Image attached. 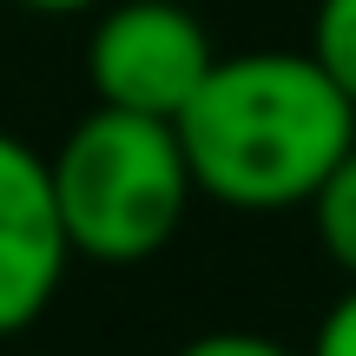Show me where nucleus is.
Returning a JSON list of instances; mask_svg holds the SVG:
<instances>
[{"mask_svg": "<svg viewBox=\"0 0 356 356\" xmlns=\"http://www.w3.org/2000/svg\"><path fill=\"white\" fill-rule=\"evenodd\" d=\"M191 185L231 211H291L356 145V106L317 53H218L172 119Z\"/></svg>", "mask_w": 356, "mask_h": 356, "instance_id": "nucleus-1", "label": "nucleus"}, {"mask_svg": "<svg viewBox=\"0 0 356 356\" xmlns=\"http://www.w3.org/2000/svg\"><path fill=\"white\" fill-rule=\"evenodd\" d=\"M47 178L66 251L92 264L159 257L185 225V204L198 198L172 119L119 113V106H92L47 159Z\"/></svg>", "mask_w": 356, "mask_h": 356, "instance_id": "nucleus-2", "label": "nucleus"}, {"mask_svg": "<svg viewBox=\"0 0 356 356\" xmlns=\"http://www.w3.org/2000/svg\"><path fill=\"white\" fill-rule=\"evenodd\" d=\"M218 60L211 33L178 0H119L86 33V86L99 106L145 119H178V106L198 92L204 66Z\"/></svg>", "mask_w": 356, "mask_h": 356, "instance_id": "nucleus-3", "label": "nucleus"}, {"mask_svg": "<svg viewBox=\"0 0 356 356\" xmlns=\"http://www.w3.org/2000/svg\"><path fill=\"white\" fill-rule=\"evenodd\" d=\"M66 231L53 204L47 159L26 139L0 132V337H20L47 317L66 284Z\"/></svg>", "mask_w": 356, "mask_h": 356, "instance_id": "nucleus-4", "label": "nucleus"}, {"mask_svg": "<svg viewBox=\"0 0 356 356\" xmlns=\"http://www.w3.org/2000/svg\"><path fill=\"white\" fill-rule=\"evenodd\" d=\"M310 218H317V238L330 251V264L356 284V145L330 165L317 191H310Z\"/></svg>", "mask_w": 356, "mask_h": 356, "instance_id": "nucleus-5", "label": "nucleus"}, {"mask_svg": "<svg viewBox=\"0 0 356 356\" xmlns=\"http://www.w3.org/2000/svg\"><path fill=\"white\" fill-rule=\"evenodd\" d=\"M310 53H317V66L337 79V92L356 106V0H317Z\"/></svg>", "mask_w": 356, "mask_h": 356, "instance_id": "nucleus-6", "label": "nucleus"}, {"mask_svg": "<svg viewBox=\"0 0 356 356\" xmlns=\"http://www.w3.org/2000/svg\"><path fill=\"white\" fill-rule=\"evenodd\" d=\"M178 356H297V350H284L277 337H257V330H204Z\"/></svg>", "mask_w": 356, "mask_h": 356, "instance_id": "nucleus-7", "label": "nucleus"}, {"mask_svg": "<svg viewBox=\"0 0 356 356\" xmlns=\"http://www.w3.org/2000/svg\"><path fill=\"white\" fill-rule=\"evenodd\" d=\"M310 356H356V284L330 304V317L317 323V343H310Z\"/></svg>", "mask_w": 356, "mask_h": 356, "instance_id": "nucleus-8", "label": "nucleus"}, {"mask_svg": "<svg viewBox=\"0 0 356 356\" xmlns=\"http://www.w3.org/2000/svg\"><path fill=\"white\" fill-rule=\"evenodd\" d=\"M13 7H26V13H92L99 0H13Z\"/></svg>", "mask_w": 356, "mask_h": 356, "instance_id": "nucleus-9", "label": "nucleus"}]
</instances>
